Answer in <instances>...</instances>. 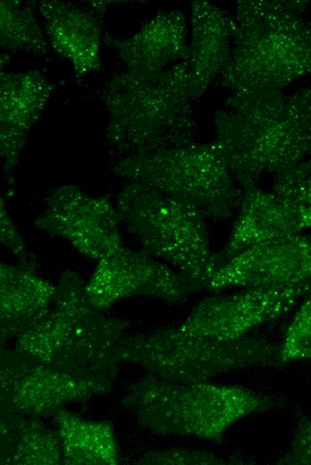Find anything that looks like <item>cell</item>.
<instances>
[{
  "instance_id": "4",
  "label": "cell",
  "mask_w": 311,
  "mask_h": 465,
  "mask_svg": "<svg viewBox=\"0 0 311 465\" xmlns=\"http://www.w3.org/2000/svg\"><path fill=\"white\" fill-rule=\"evenodd\" d=\"M307 1L241 0L231 57L219 77L230 93L284 89L311 75Z\"/></svg>"
},
{
  "instance_id": "16",
  "label": "cell",
  "mask_w": 311,
  "mask_h": 465,
  "mask_svg": "<svg viewBox=\"0 0 311 465\" xmlns=\"http://www.w3.org/2000/svg\"><path fill=\"white\" fill-rule=\"evenodd\" d=\"M35 6L50 46L71 63L77 77L100 70L104 14L59 0L39 1Z\"/></svg>"
},
{
  "instance_id": "25",
  "label": "cell",
  "mask_w": 311,
  "mask_h": 465,
  "mask_svg": "<svg viewBox=\"0 0 311 465\" xmlns=\"http://www.w3.org/2000/svg\"><path fill=\"white\" fill-rule=\"evenodd\" d=\"M141 465H222L226 461L206 452L170 449L148 452L140 458Z\"/></svg>"
},
{
  "instance_id": "22",
  "label": "cell",
  "mask_w": 311,
  "mask_h": 465,
  "mask_svg": "<svg viewBox=\"0 0 311 465\" xmlns=\"http://www.w3.org/2000/svg\"><path fill=\"white\" fill-rule=\"evenodd\" d=\"M0 46L4 50L48 55V42L29 2H0Z\"/></svg>"
},
{
  "instance_id": "11",
  "label": "cell",
  "mask_w": 311,
  "mask_h": 465,
  "mask_svg": "<svg viewBox=\"0 0 311 465\" xmlns=\"http://www.w3.org/2000/svg\"><path fill=\"white\" fill-rule=\"evenodd\" d=\"M85 292L93 306L105 310L117 301L141 296L168 303L183 301L199 292L188 278L143 249L124 245L97 262Z\"/></svg>"
},
{
  "instance_id": "28",
  "label": "cell",
  "mask_w": 311,
  "mask_h": 465,
  "mask_svg": "<svg viewBox=\"0 0 311 465\" xmlns=\"http://www.w3.org/2000/svg\"><path fill=\"white\" fill-rule=\"evenodd\" d=\"M307 161L311 164V157L309 159H307Z\"/></svg>"
},
{
  "instance_id": "2",
  "label": "cell",
  "mask_w": 311,
  "mask_h": 465,
  "mask_svg": "<svg viewBox=\"0 0 311 465\" xmlns=\"http://www.w3.org/2000/svg\"><path fill=\"white\" fill-rule=\"evenodd\" d=\"M129 322L91 304L85 283L65 270L49 309L14 339V348L61 372L113 382L122 362Z\"/></svg>"
},
{
  "instance_id": "18",
  "label": "cell",
  "mask_w": 311,
  "mask_h": 465,
  "mask_svg": "<svg viewBox=\"0 0 311 465\" xmlns=\"http://www.w3.org/2000/svg\"><path fill=\"white\" fill-rule=\"evenodd\" d=\"M187 32L185 15L171 10L157 13L129 38L107 41L127 71L149 75L187 59Z\"/></svg>"
},
{
  "instance_id": "21",
  "label": "cell",
  "mask_w": 311,
  "mask_h": 465,
  "mask_svg": "<svg viewBox=\"0 0 311 465\" xmlns=\"http://www.w3.org/2000/svg\"><path fill=\"white\" fill-rule=\"evenodd\" d=\"M65 465H116L118 444L113 427L106 420L84 418L65 408L52 417Z\"/></svg>"
},
{
  "instance_id": "19",
  "label": "cell",
  "mask_w": 311,
  "mask_h": 465,
  "mask_svg": "<svg viewBox=\"0 0 311 465\" xmlns=\"http://www.w3.org/2000/svg\"><path fill=\"white\" fill-rule=\"evenodd\" d=\"M55 284L39 276L36 269L0 264L1 346L15 339L51 307Z\"/></svg>"
},
{
  "instance_id": "23",
  "label": "cell",
  "mask_w": 311,
  "mask_h": 465,
  "mask_svg": "<svg viewBox=\"0 0 311 465\" xmlns=\"http://www.w3.org/2000/svg\"><path fill=\"white\" fill-rule=\"evenodd\" d=\"M300 359H311V292L296 311L277 348L275 365Z\"/></svg>"
},
{
  "instance_id": "14",
  "label": "cell",
  "mask_w": 311,
  "mask_h": 465,
  "mask_svg": "<svg viewBox=\"0 0 311 465\" xmlns=\"http://www.w3.org/2000/svg\"><path fill=\"white\" fill-rule=\"evenodd\" d=\"M54 90L37 70L0 72V156L8 197L15 190V173L29 131Z\"/></svg>"
},
{
  "instance_id": "27",
  "label": "cell",
  "mask_w": 311,
  "mask_h": 465,
  "mask_svg": "<svg viewBox=\"0 0 311 465\" xmlns=\"http://www.w3.org/2000/svg\"><path fill=\"white\" fill-rule=\"evenodd\" d=\"M277 464L311 465V418L298 419L290 447Z\"/></svg>"
},
{
  "instance_id": "3",
  "label": "cell",
  "mask_w": 311,
  "mask_h": 465,
  "mask_svg": "<svg viewBox=\"0 0 311 465\" xmlns=\"http://www.w3.org/2000/svg\"><path fill=\"white\" fill-rule=\"evenodd\" d=\"M108 144L123 157L197 142L187 60L156 74L125 70L103 89Z\"/></svg>"
},
{
  "instance_id": "26",
  "label": "cell",
  "mask_w": 311,
  "mask_h": 465,
  "mask_svg": "<svg viewBox=\"0 0 311 465\" xmlns=\"http://www.w3.org/2000/svg\"><path fill=\"white\" fill-rule=\"evenodd\" d=\"M0 239L4 245L18 260L19 264L36 269L37 259L31 253L13 224L5 207V200L1 197L0 202Z\"/></svg>"
},
{
  "instance_id": "13",
  "label": "cell",
  "mask_w": 311,
  "mask_h": 465,
  "mask_svg": "<svg viewBox=\"0 0 311 465\" xmlns=\"http://www.w3.org/2000/svg\"><path fill=\"white\" fill-rule=\"evenodd\" d=\"M311 281V236L301 232L254 245L224 262L207 290Z\"/></svg>"
},
{
  "instance_id": "17",
  "label": "cell",
  "mask_w": 311,
  "mask_h": 465,
  "mask_svg": "<svg viewBox=\"0 0 311 465\" xmlns=\"http://www.w3.org/2000/svg\"><path fill=\"white\" fill-rule=\"evenodd\" d=\"M190 18L186 60L190 93L196 101L228 65L233 50L236 22L234 15L205 0L190 3Z\"/></svg>"
},
{
  "instance_id": "12",
  "label": "cell",
  "mask_w": 311,
  "mask_h": 465,
  "mask_svg": "<svg viewBox=\"0 0 311 465\" xmlns=\"http://www.w3.org/2000/svg\"><path fill=\"white\" fill-rule=\"evenodd\" d=\"M121 216L108 196H90L73 183L55 189L34 226L61 237L97 262L123 246Z\"/></svg>"
},
{
  "instance_id": "20",
  "label": "cell",
  "mask_w": 311,
  "mask_h": 465,
  "mask_svg": "<svg viewBox=\"0 0 311 465\" xmlns=\"http://www.w3.org/2000/svg\"><path fill=\"white\" fill-rule=\"evenodd\" d=\"M0 432L1 464H63L59 436L40 417L1 410Z\"/></svg>"
},
{
  "instance_id": "1",
  "label": "cell",
  "mask_w": 311,
  "mask_h": 465,
  "mask_svg": "<svg viewBox=\"0 0 311 465\" xmlns=\"http://www.w3.org/2000/svg\"><path fill=\"white\" fill-rule=\"evenodd\" d=\"M214 124L240 186L288 171L311 157V82L291 91L230 93Z\"/></svg>"
},
{
  "instance_id": "5",
  "label": "cell",
  "mask_w": 311,
  "mask_h": 465,
  "mask_svg": "<svg viewBox=\"0 0 311 465\" xmlns=\"http://www.w3.org/2000/svg\"><path fill=\"white\" fill-rule=\"evenodd\" d=\"M123 403L141 426L155 434L215 444L237 421L273 406L269 396L241 386L207 380L173 381L150 374L130 386Z\"/></svg>"
},
{
  "instance_id": "15",
  "label": "cell",
  "mask_w": 311,
  "mask_h": 465,
  "mask_svg": "<svg viewBox=\"0 0 311 465\" xmlns=\"http://www.w3.org/2000/svg\"><path fill=\"white\" fill-rule=\"evenodd\" d=\"M240 187L238 215L221 254L224 262L258 243L311 228L310 209L265 190L256 182Z\"/></svg>"
},
{
  "instance_id": "7",
  "label": "cell",
  "mask_w": 311,
  "mask_h": 465,
  "mask_svg": "<svg viewBox=\"0 0 311 465\" xmlns=\"http://www.w3.org/2000/svg\"><path fill=\"white\" fill-rule=\"evenodd\" d=\"M112 170L190 205L206 219L229 218L241 199V187L215 140L123 157Z\"/></svg>"
},
{
  "instance_id": "9",
  "label": "cell",
  "mask_w": 311,
  "mask_h": 465,
  "mask_svg": "<svg viewBox=\"0 0 311 465\" xmlns=\"http://www.w3.org/2000/svg\"><path fill=\"white\" fill-rule=\"evenodd\" d=\"M111 388V382L61 372L16 348L1 351L0 410L52 417L67 404L85 402Z\"/></svg>"
},
{
  "instance_id": "8",
  "label": "cell",
  "mask_w": 311,
  "mask_h": 465,
  "mask_svg": "<svg viewBox=\"0 0 311 465\" xmlns=\"http://www.w3.org/2000/svg\"><path fill=\"white\" fill-rule=\"evenodd\" d=\"M276 355L277 348L261 338L220 341L176 326L128 337L122 361L168 380L206 381L254 365H275Z\"/></svg>"
},
{
  "instance_id": "6",
  "label": "cell",
  "mask_w": 311,
  "mask_h": 465,
  "mask_svg": "<svg viewBox=\"0 0 311 465\" xmlns=\"http://www.w3.org/2000/svg\"><path fill=\"white\" fill-rule=\"evenodd\" d=\"M122 224L141 249L207 290L224 264L211 248L205 216L195 207L145 184L130 182L117 195Z\"/></svg>"
},
{
  "instance_id": "24",
  "label": "cell",
  "mask_w": 311,
  "mask_h": 465,
  "mask_svg": "<svg viewBox=\"0 0 311 465\" xmlns=\"http://www.w3.org/2000/svg\"><path fill=\"white\" fill-rule=\"evenodd\" d=\"M272 191L298 207L311 210V164L306 160L275 174Z\"/></svg>"
},
{
  "instance_id": "10",
  "label": "cell",
  "mask_w": 311,
  "mask_h": 465,
  "mask_svg": "<svg viewBox=\"0 0 311 465\" xmlns=\"http://www.w3.org/2000/svg\"><path fill=\"white\" fill-rule=\"evenodd\" d=\"M311 292V281L210 296L201 300L177 327L183 332L220 341L246 336L254 327L275 320Z\"/></svg>"
}]
</instances>
